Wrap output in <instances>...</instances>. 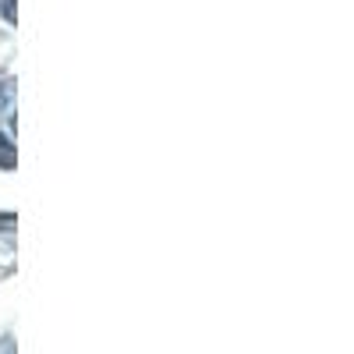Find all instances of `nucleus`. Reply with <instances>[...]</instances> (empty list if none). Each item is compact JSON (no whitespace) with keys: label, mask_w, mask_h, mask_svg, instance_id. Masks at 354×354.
<instances>
[{"label":"nucleus","mask_w":354,"mask_h":354,"mask_svg":"<svg viewBox=\"0 0 354 354\" xmlns=\"http://www.w3.org/2000/svg\"><path fill=\"white\" fill-rule=\"evenodd\" d=\"M15 167V142H8V135H0V170Z\"/></svg>","instance_id":"1"},{"label":"nucleus","mask_w":354,"mask_h":354,"mask_svg":"<svg viewBox=\"0 0 354 354\" xmlns=\"http://www.w3.org/2000/svg\"><path fill=\"white\" fill-rule=\"evenodd\" d=\"M0 15H4V21H15V0H4V4H0Z\"/></svg>","instance_id":"2"},{"label":"nucleus","mask_w":354,"mask_h":354,"mask_svg":"<svg viewBox=\"0 0 354 354\" xmlns=\"http://www.w3.org/2000/svg\"><path fill=\"white\" fill-rule=\"evenodd\" d=\"M0 354H15V351H11V344H8V340H0Z\"/></svg>","instance_id":"3"}]
</instances>
